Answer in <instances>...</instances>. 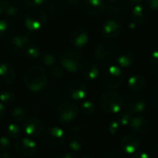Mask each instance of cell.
Here are the masks:
<instances>
[{
  "instance_id": "obj_42",
  "label": "cell",
  "mask_w": 158,
  "mask_h": 158,
  "mask_svg": "<svg viewBox=\"0 0 158 158\" xmlns=\"http://www.w3.org/2000/svg\"><path fill=\"white\" fill-rule=\"evenodd\" d=\"M131 158H151V156L145 152H136Z\"/></svg>"
},
{
  "instance_id": "obj_29",
  "label": "cell",
  "mask_w": 158,
  "mask_h": 158,
  "mask_svg": "<svg viewBox=\"0 0 158 158\" xmlns=\"http://www.w3.org/2000/svg\"><path fill=\"white\" fill-rule=\"evenodd\" d=\"M15 101V94L9 90H5L0 93V103L3 105H10Z\"/></svg>"
},
{
  "instance_id": "obj_15",
  "label": "cell",
  "mask_w": 158,
  "mask_h": 158,
  "mask_svg": "<svg viewBox=\"0 0 158 158\" xmlns=\"http://www.w3.org/2000/svg\"><path fill=\"white\" fill-rule=\"evenodd\" d=\"M140 144H141L140 138L135 134L130 133L124 136L120 141V149L125 154L133 155L138 151Z\"/></svg>"
},
{
  "instance_id": "obj_1",
  "label": "cell",
  "mask_w": 158,
  "mask_h": 158,
  "mask_svg": "<svg viewBox=\"0 0 158 158\" xmlns=\"http://www.w3.org/2000/svg\"><path fill=\"white\" fill-rule=\"evenodd\" d=\"M47 82L48 77L46 71L41 66H32L25 73L24 83L32 93H38L44 90Z\"/></svg>"
},
{
  "instance_id": "obj_50",
  "label": "cell",
  "mask_w": 158,
  "mask_h": 158,
  "mask_svg": "<svg viewBox=\"0 0 158 158\" xmlns=\"http://www.w3.org/2000/svg\"><path fill=\"white\" fill-rule=\"evenodd\" d=\"M0 158H16V157H14L12 155H10V154H8V153H2V154L0 155Z\"/></svg>"
},
{
  "instance_id": "obj_34",
  "label": "cell",
  "mask_w": 158,
  "mask_h": 158,
  "mask_svg": "<svg viewBox=\"0 0 158 158\" xmlns=\"http://www.w3.org/2000/svg\"><path fill=\"white\" fill-rule=\"evenodd\" d=\"M10 147H11L10 139L6 136H1L0 137V151L2 153H7Z\"/></svg>"
},
{
  "instance_id": "obj_32",
  "label": "cell",
  "mask_w": 158,
  "mask_h": 158,
  "mask_svg": "<svg viewBox=\"0 0 158 158\" xmlns=\"http://www.w3.org/2000/svg\"><path fill=\"white\" fill-rule=\"evenodd\" d=\"M81 111L87 115V116H90V115H93L95 111V105L93 101L91 100H86V101H83L81 103Z\"/></svg>"
},
{
  "instance_id": "obj_16",
  "label": "cell",
  "mask_w": 158,
  "mask_h": 158,
  "mask_svg": "<svg viewBox=\"0 0 158 158\" xmlns=\"http://www.w3.org/2000/svg\"><path fill=\"white\" fill-rule=\"evenodd\" d=\"M16 78V72L13 67L7 63H0V87L11 85Z\"/></svg>"
},
{
  "instance_id": "obj_26",
  "label": "cell",
  "mask_w": 158,
  "mask_h": 158,
  "mask_svg": "<svg viewBox=\"0 0 158 158\" xmlns=\"http://www.w3.org/2000/svg\"><path fill=\"white\" fill-rule=\"evenodd\" d=\"M11 117L17 123H24L26 121L27 113L24 108L20 106H16L11 112Z\"/></svg>"
},
{
  "instance_id": "obj_28",
  "label": "cell",
  "mask_w": 158,
  "mask_h": 158,
  "mask_svg": "<svg viewBox=\"0 0 158 158\" xmlns=\"http://www.w3.org/2000/svg\"><path fill=\"white\" fill-rule=\"evenodd\" d=\"M24 54H25L26 57H28L31 60H34V59H37L41 56V51L38 46L30 44L24 49Z\"/></svg>"
},
{
  "instance_id": "obj_24",
  "label": "cell",
  "mask_w": 158,
  "mask_h": 158,
  "mask_svg": "<svg viewBox=\"0 0 158 158\" xmlns=\"http://www.w3.org/2000/svg\"><path fill=\"white\" fill-rule=\"evenodd\" d=\"M69 146L70 148V150L72 152H81L83 147H84V142H83V139L77 135V134H74L70 137L69 139Z\"/></svg>"
},
{
  "instance_id": "obj_17",
  "label": "cell",
  "mask_w": 158,
  "mask_h": 158,
  "mask_svg": "<svg viewBox=\"0 0 158 158\" xmlns=\"http://www.w3.org/2000/svg\"><path fill=\"white\" fill-rule=\"evenodd\" d=\"M106 8L104 0H85L83 3L84 11L91 16H100Z\"/></svg>"
},
{
  "instance_id": "obj_10",
  "label": "cell",
  "mask_w": 158,
  "mask_h": 158,
  "mask_svg": "<svg viewBox=\"0 0 158 158\" xmlns=\"http://www.w3.org/2000/svg\"><path fill=\"white\" fill-rule=\"evenodd\" d=\"M44 142L52 147H58L66 141L65 131L58 127H51L44 133Z\"/></svg>"
},
{
  "instance_id": "obj_11",
  "label": "cell",
  "mask_w": 158,
  "mask_h": 158,
  "mask_svg": "<svg viewBox=\"0 0 158 158\" xmlns=\"http://www.w3.org/2000/svg\"><path fill=\"white\" fill-rule=\"evenodd\" d=\"M23 132L29 138H37L39 137L44 130V125L43 121L39 118H32L27 119L22 125Z\"/></svg>"
},
{
  "instance_id": "obj_37",
  "label": "cell",
  "mask_w": 158,
  "mask_h": 158,
  "mask_svg": "<svg viewBox=\"0 0 158 158\" xmlns=\"http://www.w3.org/2000/svg\"><path fill=\"white\" fill-rule=\"evenodd\" d=\"M21 1L24 4V6L28 7H31V8L39 7L42 5H44L45 2V0H21Z\"/></svg>"
},
{
  "instance_id": "obj_14",
  "label": "cell",
  "mask_w": 158,
  "mask_h": 158,
  "mask_svg": "<svg viewBox=\"0 0 158 158\" xmlns=\"http://www.w3.org/2000/svg\"><path fill=\"white\" fill-rule=\"evenodd\" d=\"M89 42V33L86 29L78 27L71 31L69 34V43L75 48H82Z\"/></svg>"
},
{
  "instance_id": "obj_18",
  "label": "cell",
  "mask_w": 158,
  "mask_h": 158,
  "mask_svg": "<svg viewBox=\"0 0 158 158\" xmlns=\"http://www.w3.org/2000/svg\"><path fill=\"white\" fill-rule=\"evenodd\" d=\"M132 21L136 25H142L147 22L148 20V11L145 6L140 5L132 6L131 9Z\"/></svg>"
},
{
  "instance_id": "obj_22",
  "label": "cell",
  "mask_w": 158,
  "mask_h": 158,
  "mask_svg": "<svg viewBox=\"0 0 158 158\" xmlns=\"http://www.w3.org/2000/svg\"><path fill=\"white\" fill-rule=\"evenodd\" d=\"M134 60L133 53L129 49H123L120 51L117 56V61L119 67L121 68H129L131 66Z\"/></svg>"
},
{
  "instance_id": "obj_44",
  "label": "cell",
  "mask_w": 158,
  "mask_h": 158,
  "mask_svg": "<svg viewBox=\"0 0 158 158\" xmlns=\"http://www.w3.org/2000/svg\"><path fill=\"white\" fill-rule=\"evenodd\" d=\"M150 156L151 158H158V144L152 147L150 152Z\"/></svg>"
},
{
  "instance_id": "obj_27",
  "label": "cell",
  "mask_w": 158,
  "mask_h": 158,
  "mask_svg": "<svg viewBox=\"0 0 158 158\" xmlns=\"http://www.w3.org/2000/svg\"><path fill=\"white\" fill-rule=\"evenodd\" d=\"M13 26L10 21L6 19H0V38L9 37L12 33Z\"/></svg>"
},
{
  "instance_id": "obj_54",
  "label": "cell",
  "mask_w": 158,
  "mask_h": 158,
  "mask_svg": "<svg viewBox=\"0 0 158 158\" xmlns=\"http://www.w3.org/2000/svg\"><path fill=\"white\" fill-rule=\"evenodd\" d=\"M8 1H11V0H8Z\"/></svg>"
},
{
  "instance_id": "obj_13",
  "label": "cell",
  "mask_w": 158,
  "mask_h": 158,
  "mask_svg": "<svg viewBox=\"0 0 158 158\" xmlns=\"http://www.w3.org/2000/svg\"><path fill=\"white\" fill-rule=\"evenodd\" d=\"M87 94H88V87L86 83L81 81H72L67 89L68 96L74 101L84 100Z\"/></svg>"
},
{
  "instance_id": "obj_51",
  "label": "cell",
  "mask_w": 158,
  "mask_h": 158,
  "mask_svg": "<svg viewBox=\"0 0 158 158\" xmlns=\"http://www.w3.org/2000/svg\"><path fill=\"white\" fill-rule=\"evenodd\" d=\"M143 0H129L130 4H131L132 6H135V5H140Z\"/></svg>"
},
{
  "instance_id": "obj_35",
  "label": "cell",
  "mask_w": 158,
  "mask_h": 158,
  "mask_svg": "<svg viewBox=\"0 0 158 158\" xmlns=\"http://www.w3.org/2000/svg\"><path fill=\"white\" fill-rule=\"evenodd\" d=\"M19 13V8L17 6L9 4V3L7 4L6 10H5V14H6L10 18H14V17H17Z\"/></svg>"
},
{
  "instance_id": "obj_9",
  "label": "cell",
  "mask_w": 158,
  "mask_h": 158,
  "mask_svg": "<svg viewBox=\"0 0 158 158\" xmlns=\"http://www.w3.org/2000/svg\"><path fill=\"white\" fill-rule=\"evenodd\" d=\"M15 150L19 156L31 157L37 152V143L29 137H21L18 139L15 144Z\"/></svg>"
},
{
  "instance_id": "obj_6",
  "label": "cell",
  "mask_w": 158,
  "mask_h": 158,
  "mask_svg": "<svg viewBox=\"0 0 158 158\" xmlns=\"http://www.w3.org/2000/svg\"><path fill=\"white\" fill-rule=\"evenodd\" d=\"M33 35L31 31L8 37L6 42V48L12 54H19L31 44Z\"/></svg>"
},
{
  "instance_id": "obj_20",
  "label": "cell",
  "mask_w": 158,
  "mask_h": 158,
  "mask_svg": "<svg viewBox=\"0 0 158 158\" xmlns=\"http://www.w3.org/2000/svg\"><path fill=\"white\" fill-rule=\"evenodd\" d=\"M81 74L86 81H95L100 74V69L96 64L88 63L84 65L81 69Z\"/></svg>"
},
{
  "instance_id": "obj_30",
  "label": "cell",
  "mask_w": 158,
  "mask_h": 158,
  "mask_svg": "<svg viewBox=\"0 0 158 158\" xmlns=\"http://www.w3.org/2000/svg\"><path fill=\"white\" fill-rule=\"evenodd\" d=\"M47 10L52 16H59L61 14V6L56 0H49L47 3Z\"/></svg>"
},
{
  "instance_id": "obj_47",
  "label": "cell",
  "mask_w": 158,
  "mask_h": 158,
  "mask_svg": "<svg viewBox=\"0 0 158 158\" xmlns=\"http://www.w3.org/2000/svg\"><path fill=\"white\" fill-rule=\"evenodd\" d=\"M66 3L70 6H79V4L81 3V0H65Z\"/></svg>"
},
{
  "instance_id": "obj_45",
  "label": "cell",
  "mask_w": 158,
  "mask_h": 158,
  "mask_svg": "<svg viewBox=\"0 0 158 158\" xmlns=\"http://www.w3.org/2000/svg\"><path fill=\"white\" fill-rule=\"evenodd\" d=\"M153 104H154L155 107L158 110V87L156 89L154 95H153Z\"/></svg>"
},
{
  "instance_id": "obj_21",
  "label": "cell",
  "mask_w": 158,
  "mask_h": 158,
  "mask_svg": "<svg viewBox=\"0 0 158 158\" xmlns=\"http://www.w3.org/2000/svg\"><path fill=\"white\" fill-rule=\"evenodd\" d=\"M130 127L131 130L137 132H145L149 130L150 124H149V121L144 117L138 115L132 118Z\"/></svg>"
},
{
  "instance_id": "obj_23",
  "label": "cell",
  "mask_w": 158,
  "mask_h": 158,
  "mask_svg": "<svg viewBox=\"0 0 158 158\" xmlns=\"http://www.w3.org/2000/svg\"><path fill=\"white\" fill-rule=\"evenodd\" d=\"M146 107H147L146 102L144 101V99L142 98L133 99L130 101L128 104V109L131 114H136V115L141 114L146 110Z\"/></svg>"
},
{
  "instance_id": "obj_19",
  "label": "cell",
  "mask_w": 158,
  "mask_h": 158,
  "mask_svg": "<svg viewBox=\"0 0 158 158\" xmlns=\"http://www.w3.org/2000/svg\"><path fill=\"white\" fill-rule=\"evenodd\" d=\"M147 81L146 79L140 74H133L128 80V86L129 88L136 93H140L146 88Z\"/></svg>"
},
{
  "instance_id": "obj_40",
  "label": "cell",
  "mask_w": 158,
  "mask_h": 158,
  "mask_svg": "<svg viewBox=\"0 0 158 158\" xmlns=\"http://www.w3.org/2000/svg\"><path fill=\"white\" fill-rule=\"evenodd\" d=\"M144 2L149 8L158 11V0H144Z\"/></svg>"
},
{
  "instance_id": "obj_7",
  "label": "cell",
  "mask_w": 158,
  "mask_h": 158,
  "mask_svg": "<svg viewBox=\"0 0 158 158\" xmlns=\"http://www.w3.org/2000/svg\"><path fill=\"white\" fill-rule=\"evenodd\" d=\"M94 58L99 64L106 66L113 62L117 56V49L111 44L102 43L98 44L94 51Z\"/></svg>"
},
{
  "instance_id": "obj_41",
  "label": "cell",
  "mask_w": 158,
  "mask_h": 158,
  "mask_svg": "<svg viewBox=\"0 0 158 158\" xmlns=\"http://www.w3.org/2000/svg\"><path fill=\"white\" fill-rule=\"evenodd\" d=\"M58 158H78L77 156V155L74 153V152H64V153H62Z\"/></svg>"
},
{
  "instance_id": "obj_31",
  "label": "cell",
  "mask_w": 158,
  "mask_h": 158,
  "mask_svg": "<svg viewBox=\"0 0 158 158\" xmlns=\"http://www.w3.org/2000/svg\"><path fill=\"white\" fill-rule=\"evenodd\" d=\"M40 60H41L42 64H44L46 67H54L56 62V57L55 56L54 54H52L50 52H46L41 56Z\"/></svg>"
},
{
  "instance_id": "obj_52",
  "label": "cell",
  "mask_w": 158,
  "mask_h": 158,
  "mask_svg": "<svg viewBox=\"0 0 158 158\" xmlns=\"http://www.w3.org/2000/svg\"><path fill=\"white\" fill-rule=\"evenodd\" d=\"M107 1H109V2H111V3H118V2H119L120 0H107Z\"/></svg>"
},
{
  "instance_id": "obj_3",
  "label": "cell",
  "mask_w": 158,
  "mask_h": 158,
  "mask_svg": "<svg viewBox=\"0 0 158 158\" xmlns=\"http://www.w3.org/2000/svg\"><path fill=\"white\" fill-rule=\"evenodd\" d=\"M100 104L102 109L106 114H118L123 106V98L119 94L114 91H107L101 96Z\"/></svg>"
},
{
  "instance_id": "obj_2",
  "label": "cell",
  "mask_w": 158,
  "mask_h": 158,
  "mask_svg": "<svg viewBox=\"0 0 158 158\" xmlns=\"http://www.w3.org/2000/svg\"><path fill=\"white\" fill-rule=\"evenodd\" d=\"M60 64L67 71L75 73L83 67V57L75 49L69 48L65 50L60 56Z\"/></svg>"
},
{
  "instance_id": "obj_39",
  "label": "cell",
  "mask_w": 158,
  "mask_h": 158,
  "mask_svg": "<svg viewBox=\"0 0 158 158\" xmlns=\"http://www.w3.org/2000/svg\"><path fill=\"white\" fill-rule=\"evenodd\" d=\"M150 64L154 69L158 71V50H156L152 53L150 56Z\"/></svg>"
},
{
  "instance_id": "obj_5",
  "label": "cell",
  "mask_w": 158,
  "mask_h": 158,
  "mask_svg": "<svg viewBox=\"0 0 158 158\" xmlns=\"http://www.w3.org/2000/svg\"><path fill=\"white\" fill-rule=\"evenodd\" d=\"M78 116L79 108L71 102H63L56 107L55 111V117L56 120L64 125H68L75 121Z\"/></svg>"
},
{
  "instance_id": "obj_49",
  "label": "cell",
  "mask_w": 158,
  "mask_h": 158,
  "mask_svg": "<svg viewBox=\"0 0 158 158\" xmlns=\"http://www.w3.org/2000/svg\"><path fill=\"white\" fill-rule=\"evenodd\" d=\"M80 131H81V128L79 126H75V127H72L70 129V132L71 133H78Z\"/></svg>"
},
{
  "instance_id": "obj_4",
  "label": "cell",
  "mask_w": 158,
  "mask_h": 158,
  "mask_svg": "<svg viewBox=\"0 0 158 158\" xmlns=\"http://www.w3.org/2000/svg\"><path fill=\"white\" fill-rule=\"evenodd\" d=\"M48 21V16L45 11L42 9H32L27 13L24 18L25 27L29 30V31H38L42 30Z\"/></svg>"
},
{
  "instance_id": "obj_43",
  "label": "cell",
  "mask_w": 158,
  "mask_h": 158,
  "mask_svg": "<svg viewBox=\"0 0 158 158\" xmlns=\"http://www.w3.org/2000/svg\"><path fill=\"white\" fill-rule=\"evenodd\" d=\"M8 4V0H1L0 1V17L5 14V10H6V7Z\"/></svg>"
},
{
  "instance_id": "obj_12",
  "label": "cell",
  "mask_w": 158,
  "mask_h": 158,
  "mask_svg": "<svg viewBox=\"0 0 158 158\" xmlns=\"http://www.w3.org/2000/svg\"><path fill=\"white\" fill-rule=\"evenodd\" d=\"M122 31V24L119 20L109 19L104 21L101 27V33L107 39H114L120 35Z\"/></svg>"
},
{
  "instance_id": "obj_8",
  "label": "cell",
  "mask_w": 158,
  "mask_h": 158,
  "mask_svg": "<svg viewBox=\"0 0 158 158\" xmlns=\"http://www.w3.org/2000/svg\"><path fill=\"white\" fill-rule=\"evenodd\" d=\"M124 81V74L118 66H110L103 75V83L105 87L110 90L118 89Z\"/></svg>"
},
{
  "instance_id": "obj_48",
  "label": "cell",
  "mask_w": 158,
  "mask_h": 158,
  "mask_svg": "<svg viewBox=\"0 0 158 158\" xmlns=\"http://www.w3.org/2000/svg\"><path fill=\"white\" fill-rule=\"evenodd\" d=\"M107 158H119L120 157V155L117 152V151H114V152H111L109 154H107L106 156Z\"/></svg>"
},
{
  "instance_id": "obj_46",
  "label": "cell",
  "mask_w": 158,
  "mask_h": 158,
  "mask_svg": "<svg viewBox=\"0 0 158 158\" xmlns=\"http://www.w3.org/2000/svg\"><path fill=\"white\" fill-rule=\"evenodd\" d=\"M6 115V107L5 105H3L2 103H0V121L5 118Z\"/></svg>"
},
{
  "instance_id": "obj_33",
  "label": "cell",
  "mask_w": 158,
  "mask_h": 158,
  "mask_svg": "<svg viewBox=\"0 0 158 158\" xmlns=\"http://www.w3.org/2000/svg\"><path fill=\"white\" fill-rule=\"evenodd\" d=\"M132 118H133L132 117V114L130 111H126V112L121 113L118 116V121L119 122V124L121 125V127H127V126H130Z\"/></svg>"
},
{
  "instance_id": "obj_36",
  "label": "cell",
  "mask_w": 158,
  "mask_h": 158,
  "mask_svg": "<svg viewBox=\"0 0 158 158\" xmlns=\"http://www.w3.org/2000/svg\"><path fill=\"white\" fill-rule=\"evenodd\" d=\"M51 76L56 80L61 79L64 76V68L62 66H54L51 69Z\"/></svg>"
},
{
  "instance_id": "obj_38",
  "label": "cell",
  "mask_w": 158,
  "mask_h": 158,
  "mask_svg": "<svg viewBox=\"0 0 158 158\" xmlns=\"http://www.w3.org/2000/svg\"><path fill=\"white\" fill-rule=\"evenodd\" d=\"M120 127H121V125L119 124V122L118 120H114L108 125V132L112 135H115L119 131Z\"/></svg>"
},
{
  "instance_id": "obj_53",
  "label": "cell",
  "mask_w": 158,
  "mask_h": 158,
  "mask_svg": "<svg viewBox=\"0 0 158 158\" xmlns=\"http://www.w3.org/2000/svg\"><path fill=\"white\" fill-rule=\"evenodd\" d=\"M81 158H94L93 156H82V157Z\"/></svg>"
},
{
  "instance_id": "obj_25",
  "label": "cell",
  "mask_w": 158,
  "mask_h": 158,
  "mask_svg": "<svg viewBox=\"0 0 158 158\" xmlns=\"http://www.w3.org/2000/svg\"><path fill=\"white\" fill-rule=\"evenodd\" d=\"M6 132L9 139H19L21 134V129L17 123H10L6 128Z\"/></svg>"
}]
</instances>
